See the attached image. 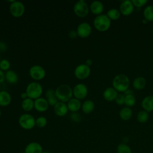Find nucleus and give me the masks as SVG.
I'll list each match as a JSON object with an SVG mask.
<instances>
[{"label": "nucleus", "mask_w": 153, "mask_h": 153, "mask_svg": "<svg viewBox=\"0 0 153 153\" xmlns=\"http://www.w3.org/2000/svg\"><path fill=\"white\" fill-rule=\"evenodd\" d=\"M10 66V62L7 60L4 59V60H1V62H0V69H1V70L6 71V70L9 69Z\"/></svg>", "instance_id": "obj_33"}, {"label": "nucleus", "mask_w": 153, "mask_h": 153, "mask_svg": "<svg viewBox=\"0 0 153 153\" xmlns=\"http://www.w3.org/2000/svg\"><path fill=\"white\" fill-rule=\"evenodd\" d=\"M131 2L134 6L140 8L145 5L148 2V1L147 0H132Z\"/></svg>", "instance_id": "obj_34"}, {"label": "nucleus", "mask_w": 153, "mask_h": 153, "mask_svg": "<svg viewBox=\"0 0 153 153\" xmlns=\"http://www.w3.org/2000/svg\"><path fill=\"white\" fill-rule=\"evenodd\" d=\"M0 62H1V56H0Z\"/></svg>", "instance_id": "obj_47"}, {"label": "nucleus", "mask_w": 153, "mask_h": 153, "mask_svg": "<svg viewBox=\"0 0 153 153\" xmlns=\"http://www.w3.org/2000/svg\"><path fill=\"white\" fill-rule=\"evenodd\" d=\"M5 49H6L5 44L4 42H0V50L4 51V50H5Z\"/></svg>", "instance_id": "obj_40"}, {"label": "nucleus", "mask_w": 153, "mask_h": 153, "mask_svg": "<svg viewBox=\"0 0 153 153\" xmlns=\"http://www.w3.org/2000/svg\"><path fill=\"white\" fill-rule=\"evenodd\" d=\"M146 85V79L142 76L136 78L133 81V86L136 90L143 89Z\"/></svg>", "instance_id": "obj_23"}, {"label": "nucleus", "mask_w": 153, "mask_h": 153, "mask_svg": "<svg viewBox=\"0 0 153 153\" xmlns=\"http://www.w3.org/2000/svg\"><path fill=\"white\" fill-rule=\"evenodd\" d=\"M85 65L90 67V66L92 65V60H90V59H87V60L85 61Z\"/></svg>", "instance_id": "obj_41"}, {"label": "nucleus", "mask_w": 153, "mask_h": 153, "mask_svg": "<svg viewBox=\"0 0 153 153\" xmlns=\"http://www.w3.org/2000/svg\"><path fill=\"white\" fill-rule=\"evenodd\" d=\"M0 90H1V85H0Z\"/></svg>", "instance_id": "obj_46"}, {"label": "nucleus", "mask_w": 153, "mask_h": 153, "mask_svg": "<svg viewBox=\"0 0 153 153\" xmlns=\"http://www.w3.org/2000/svg\"><path fill=\"white\" fill-rule=\"evenodd\" d=\"M88 93V89L86 85L82 83L76 84L73 89V94L77 99H84Z\"/></svg>", "instance_id": "obj_9"}, {"label": "nucleus", "mask_w": 153, "mask_h": 153, "mask_svg": "<svg viewBox=\"0 0 153 153\" xmlns=\"http://www.w3.org/2000/svg\"><path fill=\"white\" fill-rule=\"evenodd\" d=\"M75 76L80 79L87 78L90 74V68L85 64H81L77 66L75 69Z\"/></svg>", "instance_id": "obj_8"}, {"label": "nucleus", "mask_w": 153, "mask_h": 153, "mask_svg": "<svg viewBox=\"0 0 153 153\" xmlns=\"http://www.w3.org/2000/svg\"><path fill=\"white\" fill-rule=\"evenodd\" d=\"M117 95V91L113 87H108L106 88L103 93L104 99L108 101H113L115 100Z\"/></svg>", "instance_id": "obj_16"}, {"label": "nucleus", "mask_w": 153, "mask_h": 153, "mask_svg": "<svg viewBox=\"0 0 153 153\" xmlns=\"http://www.w3.org/2000/svg\"><path fill=\"white\" fill-rule=\"evenodd\" d=\"M1 110H0V117H1Z\"/></svg>", "instance_id": "obj_45"}, {"label": "nucleus", "mask_w": 153, "mask_h": 153, "mask_svg": "<svg viewBox=\"0 0 153 153\" xmlns=\"http://www.w3.org/2000/svg\"><path fill=\"white\" fill-rule=\"evenodd\" d=\"M42 153H50V152H48V151H43Z\"/></svg>", "instance_id": "obj_44"}, {"label": "nucleus", "mask_w": 153, "mask_h": 153, "mask_svg": "<svg viewBox=\"0 0 153 153\" xmlns=\"http://www.w3.org/2000/svg\"><path fill=\"white\" fill-rule=\"evenodd\" d=\"M55 93L58 100L65 102L69 101L71 99L73 94V90L69 85L67 84H62L56 88Z\"/></svg>", "instance_id": "obj_2"}, {"label": "nucleus", "mask_w": 153, "mask_h": 153, "mask_svg": "<svg viewBox=\"0 0 153 153\" xmlns=\"http://www.w3.org/2000/svg\"><path fill=\"white\" fill-rule=\"evenodd\" d=\"M54 111L57 115L63 117L67 114L68 108L65 102L60 101L54 106Z\"/></svg>", "instance_id": "obj_15"}, {"label": "nucleus", "mask_w": 153, "mask_h": 153, "mask_svg": "<svg viewBox=\"0 0 153 153\" xmlns=\"http://www.w3.org/2000/svg\"><path fill=\"white\" fill-rule=\"evenodd\" d=\"M21 153H25V152H21Z\"/></svg>", "instance_id": "obj_49"}, {"label": "nucleus", "mask_w": 153, "mask_h": 153, "mask_svg": "<svg viewBox=\"0 0 153 153\" xmlns=\"http://www.w3.org/2000/svg\"><path fill=\"white\" fill-rule=\"evenodd\" d=\"M124 98H125V96H124L123 94H118L115 100L117 104H118V105H122L124 104Z\"/></svg>", "instance_id": "obj_35"}, {"label": "nucleus", "mask_w": 153, "mask_h": 153, "mask_svg": "<svg viewBox=\"0 0 153 153\" xmlns=\"http://www.w3.org/2000/svg\"><path fill=\"white\" fill-rule=\"evenodd\" d=\"M11 101V97L9 93L6 91H0V106H6Z\"/></svg>", "instance_id": "obj_21"}, {"label": "nucleus", "mask_w": 153, "mask_h": 153, "mask_svg": "<svg viewBox=\"0 0 153 153\" xmlns=\"http://www.w3.org/2000/svg\"><path fill=\"white\" fill-rule=\"evenodd\" d=\"M106 15L111 20H116L120 18L121 13L117 8H111L108 11Z\"/></svg>", "instance_id": "obj_27"}, {"label": "nucleus", "mask_w": 153, "mask_h": 153, "mask_svg": "<svg viewBox=\"0 0 153 153\" xmlns=\"http://www.w3.org/2000/svg\"><path fill=\"white\" fill-rule=\"evenodd\" d=\"M143 109L148 112L153 111V96H148L143 99L141 103Z\"/></svg>", "instance_id": "obj_17"}, {"label": "nucleus", "mask_w": 153, "mask_h": 153, "mask_svg": "<svg viewBox=\"0 0 153 153\" xmlns=\"http://www.w3.org/2000/svg\"><path fill=\"white\" fill-rule=\"evenodd\" d=\"M91 32V27L87 22H82L79 24L77 27V35L81 38H86L88 36Z\"/></svg>", "instance_id": "obj_11"}, {"label": "nucleus", "mask_w": 153, "mask_h": 153, "mask_svg": "<svg viewBox=\"0 0 153 153\" xmlns=\"http://www.w3.org/2000/svg\"><path fill=\"white\" fill-rule=\"evenodd\" d=\"M81 102L79 100V99L73 98L71 99L68 101L67 106L69 110H70L72 112H75L79 109V108H81Z\"/></svg>", "instance_id": "obj_20"}, {"label": "nucleus", "mask_w": 153, "mask_h": 153, "mask_svg": "<svg viewBox=\"0 0 153 153\" xmlns=\"http://www.w3.org/2000/svg\"><path fill=\"white\" fill-rule=\"evenodd\" d=\"M47 123V121L46 118L44 117H38L35 121V125L39 128L44 127Z\"/></svg>", "instance_id": "obj_32"}, {"label": "nucleus", "mask_w": 153, "mask_h": 153, "mask_svg": "<svg viewBox=\"0 0 153 153\" xmlns=\"http://www.w3.org/2000/svg\"><path fill=\"white\" fill-rule=\"evenodd\" d=\"M57 153H62V152H57Z\"/></svg>", "instance_id": "obj_48"}, {"label": "nucleus", "mask_w": 153, "mask_h": 153, "mask_svg": "<svg viewBox=\"0 0 153 153\" xmlns=\"http://www.w3.org/2000/svg\"><path fill=\"white\" fill-rule=\"evenodd\" d=\"M10 11L14 17H20L25 12V6L22 2L14 1L10 6Z\"/></svg>", "instance_id": "obj_7"}, {"label": "nucleus", "mask_w": 153, "mask_h": 153, "mask_svg": "<svg viewBox=\"0 0 153 153\" xmlns=\"http://www.w3.org/2000/svg\"><path fill=\"white\" fill-rule=\"evenodd\" d=\"M143 17L145 20L149 22L153 21V6L148 5L143 10Z\"/></svg>", "instance_id": "obj_26"}, {"label": "nucleus", "mask_w": 153, "mask_h": 153, "mask_svg": "<svg viewBox=\"0 0 153 153\" xmlns=\"http://www.w3.org/2000/svg\"><path fill=\"white\" fill-rule=\"evenodd\" d=\"M45 96L48 104L51 106H54L59 102L56 96L55 91L53 89L47 90L45 93Z\"/></svg>", "instance_id": "obj_19"}, {"label": "nucleus", "mask_w": 153, "mask_h": 153, "mask_svg": "<svg viewBox=\"0 0 153 153\" xmlns=\"http://www.w3.org/2000/svg\"><path fill=\"white\" fill-rule=\"evenodd\" d=\"M42 147L40 143L36 142H32L28 143L24 150L25 153H42Z\"/></svg>", "instance_id": "obj_13"}, {"label": "nucleus", "mask_w": 153, "mask_h": 153, "mask_svg": "<svg viewBox=\"0 0 153 153\" xmlns=\"http://www.w3.org/2000/svg\"><path fill=\"white\" fill-rule=\"evenodd\" d=\"M134 10V5L131 1L126 0L123 1L120 5V11L121 14L127 16L130 15Z\"/></svg>", "instance_id": "obj_12"}, {"label": "nucleus", "mask_w": 153, "mask_h": 153, "mask_svg": "<svg viewBox=\"0 0 153 153\" xmlns=\"http://www.w3.org/2000/svg\"><path fill=\"white\" fill-rule=\"evenodd\" d=\"M120 117L123 121L129 120L132 116V111L129 107H124L123 108L119 113Z\"/></svg>", "instance_id": "obj_22"}, {"label": "nucleus", "mask_w": 153, "mask_h": 153, "mask_svg": "<svg viewBox=\"0 0 153 153\" xmlns=\"http://www.w3.org/2000/svg\"><path fill=\"white\" fill-rule=\"evenodd\" d=\"M79 116L78 114H76V113H74L72 114V120H74V121H78L80 119V117H78Z\"/></svg>", "instance_id": "obj_36"}, {"label": "nucleus", "mask_w": 153, "mask_h": 153, "mask_svg": "<svg viewBox=\"0 0 153 153\" xmlns=\"http://www.w3.org/2000/svg\"><path fill=\"white\" fill-rule=\"evenodd\" d=\"M149 119L148 112L145 110L139 111L137 115V120L140 123H146Z\"/></svg>", "instance_id": "obj_29"}, {"label": "nucleus", "mask_w": 153, "mask_h": 153, "mask_svg": "<svg viewBox=\"0 0 153 153\" xmlns=\"http://www.w3.org/2000/svg\"><path fill=\"white\" fill-rule=\"evenodd\" d=\"M35 119L29 114H24L22 115L19 119V125L22 128L25 130H30L35 126Z\"/></svg>", "instance_id": "obj_5"}, {"label": "nucleus", "mask_w": 153, "mask_h": 153, "mask_svg": "<svg viewBox=\"0 0 153 153\" xmlns=\"http://www.w3.org/2000/svg\"><path fill=\"white\" fill-rule=\"evenodd\" d=\"M111 20L105 14L97 16L93 21L94 27L100 32H105L108 30L111 26Z\"/></svg>", "instance_id": "obj_3"}, {"label": "nucleus", "mask_w": 153, "mask_h": 153, "mask_svg": "<svg viewBox=\"0 0 153 153\" xmlns=\"http://www.w3.org/2000/svg\"><path fill=\"white\" fill-rule=\"evenodd\" d=\"M22 107L25 111H30L34 107V102L30 98H26L22 101Z\"/></svg>", "instance_id": "obj_28"}, {"label": "nucleus", "mask_w": 153, "mask_h": 153, "mask_svg": "<svg viewBox=\"0 0 153 153\" xmlns=\"http://www.w3.org/2000/svg\"><path fill=\"white\" fill-rule=\"evenodd\" d=\"M76 35H77V33H76L75 31H74V30L71 31V32H69V36H70L71 38H75L76 36Z\"/></svg>", "instance_id": "obj_38"}, {"label": "nucleus", "mask_w": 153, "mask_h": 153, "mask_svg": "<svg viewBox=\"0 0 153 153\" xmlns=\"http://www.w3.org/2000/svg\"><path fill=\"white\" fill-rule=\"evenodd\" d=\"M26 92L29 98L36 99L41 95L42 93V88L41 84L38 82H32L27 85Z\"/></svg>", "instance_id": "obj_4"}, {"label": "nucleus", "mask_w": 153, "mask_h": 153, "mask_svg": "<svg viewBox=\"0 0 153 153\" xmlns=\"http://www.w3.org/2000/svg\"><path fill=\"white\" fill-rule=\"evenodd\" d=\"M30 76L35 80L42 79L45 75V69L39 65H34L29 70Z\"/></svg>", "instance_id": "obj_10"}, {"label": "nucleus", "mask_w": 153, "mask_h": 153, "mask_svg": "<svg viewBox=\"0 0 153 153\" xmlns=\"http://www.w3.org/2000/svg\"><path fill=\"white\" fill-rule=\"evenodd\" d=\"M48 103L47 100L43 97H39L34 101V108L39 112H44L48 108Z\"/></svg>", "instance_id": "obj_14"}, {"label": "nucleus", "mask_w": 153, "mask_h": 153, "mask_svg": "<svg viewBox=\"0 0 153 153\" xmlns=\"http://www.w3.org/2000/svg\"><path fill=\"white\" fill-rule=\"evenodd\" d=\"M103 5L102 2L99 1H94L91 2L90 9L92 13L96 15H100L103 11Z\"/></svg>", "instance_id": "obj_18"}, {"label": "nucleus", "mask_w": 153, "mask_h": 153, "mask_svg": "<svg viewBox=\"0 0 153 153\" xmlns=\"http://www.w3.org/2000/svg\"><path fill=\"white\" fill-rule=\"evenodd\" d=\"M147 22H148V21H147L146 20H145V19H144L142 20V23H143V24H146V23H147Z\"/></svg>", "instance_id": "obj_43"}, {"label": "nucleus", "mask_w": 153, "mask_h": 153, "mask_svg": "<svg viewBox=\"0 0 153 153\" xmlns=\"http://www.w3.org/2000/svg\"><path fill=\"white\" fill-rule=\"evenodd\" d=\"M94 108V103L91 100H85L82 105V110L85 114L91 112Z\"/></svg>", "instance_id": "obj_24"}, {"label": "nucleus", "mask_w": 153, "mask_h": 153, "mask_svg": "<svg viewBox=\"0 0 153 153\" xmlns=\"http://www.w3.org/2000/svg\"><path fill=\"white\" fill-rule=\"evenodd\" d=\"M130 85L128 77L124 74H119L116 75L112 81L113 88L117 91L125 92Z\"/></svg>", "instance_id": "obj_1"}, {"label": "nucleus", "mask_w": 153, "mask_h": 153, "mask_svg": "<svg viewBox=\"0 0 153 153\" xmlns=\"http://www.w3.org/2000/svg\"><path fill=\"white\" fill-rule=\"evenodd\" d=\"M5 79V75L2 70L0 69V83L3 82Z\"/></svg>", "instance_id": "obj_37"}, {"label": "nucleus", "mask_w": 153, "mask_h": 153, "mask_svg": "<svg viewBox=\"0 0 153 153\" xmlns=\"http://www.w3.org/2000/svg\"><path fill=\"white\" fill-rule=\"evenodd\" d=\"M124 93V96H126V95H130V94H133V92L130 89H127Z\"/></svg>", "instance_id": "obj_39"}, {"label": "nucleus", "mask_w": 153, "mask_h": 153, "mask_svg": "<svg viewBox=\"0 0 153 153\" xmlns=\"http://www.w3.org/2000/svg\"><path fill=\"white\" fill-rule=\"evenodd\" d=\"M74 11L76 16L80 17H84L88 14L89 8L87 4L84 0H80L75 4Z\"/></svg>", "instance_id": "obj_6"}, {"label": "nucleus", "mask_w": 153, "mask_h": 153, "mask_svg": "<svg viewBox=\"0 0 153 153\" xmlns=\"http://www.w3.org/2000/svg\"><path fill=\"white\" fill-rule=\"evenodd\" d=\"M136 103V98L133 94L126 95L124 98V104L127 107H131L134 105Z\"/></svg>", "instance_id": "obj_31"}, {"label": "nucleus", "mask_w": 153, "mask_h": 153, "mask_svg": "<svg viewBox=\"0 0 153 153\" xmlns=\"http://www.w3.org/2000/svg\"><path fill=\"white\" fill-rule=\"evenodd\" d=\"M27 97H28V96H27V94L26 92H25V93H23L22 94H21V97H22V99H26V98H27Z\"/></svg>", "instance_id": "obj_42"}, {"label": "nucleus", "mask_w": 153, "mask_h": 153, "mask_svg": "<svg viewBox=\"0 0 153 153\" xmlns=\"http://www.w3.org/2000/svg\"><path fill=\"white\" fill-rule=\"evenodd\" d=\"M7 81L11 84H15L18 81V76L17 74L13 71H8L5 75Z\"/></svg>", "instance_id": "obj_25"}, {"label": "nucleus", "mask_w": 153, "mask_h": 153, "mask_svg": "<svg viewBox=\"0 0 153 153\" xmlns=\"http://www.w3.org/2000/svg\"><path fill=\"white\" fill-rule=\"evenodd\" d=\"M117 153H132L131 148L127 144L121 143L118 145L117 147Z\"/></svg>", "instance_id": "obj_30"}]
</instances>
